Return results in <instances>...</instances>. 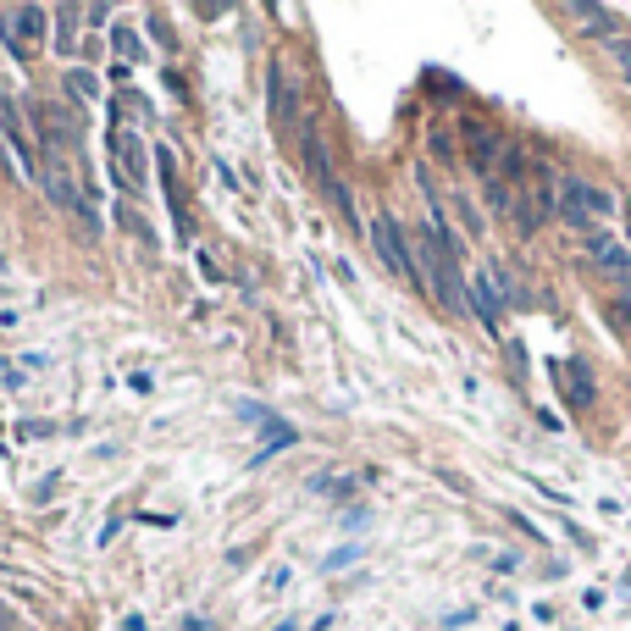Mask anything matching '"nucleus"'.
<instances>
[{
  "label": "nucleus",
  "instance_id": "f257e3e1",
  "mask_svg": "<svg viewBox=\"0 0 631 631\" xmlns=\"http://www.w3.org/2000/svg\"><path fill=\"white\" fill-rule=\"evenodd\" d=\"M371 244H377L382 266H388L393 277H405L410 288H427V277H421L416 255H410V244H405V233H399V222H393V216H371Z\"/></svg>",
  "mask_w": 631,
  "mask_h": 631
},
{
  "label": "nucleus",
  "instance_id": "f03ea898",
  "mask_svg": "<svg viewBox=\"0 0 631 631\" xmlns=\"http://www.w3.org/2000/svg\"><path fill=\"white\" fill-rule=\"evenodd\" d=\"M609 211H615V205H609V194L598 189V183H582V178L560 183V216L571 227H593V222H604Z\"/></svg>",
  "mask_w": 631,
  "mask_h": 631
},
{
  "label": "nucleus",
  "instance_id": "7ed1b4c3",
  "mask_svg": "<svg viewBox=\"0 0 631 631\" xmlns=\"http://www.w3.org/2000/svg\"><path fill=\"white\" fill-rule=\"evenodd\" d=\"M111 150H117V178L128 183V189H139L144 183V139L133 128H117L111 133Z\"/></svg>",
  "mask_w": 631,
  "mask_h": 631
},
{
  "label": "nucleus",
  "instance_id": "20e7f679",
  "mask_svg": "<svg viewBox=\"0 0 631 631\" xmlns=\"http://www.w3.org/2000/svg\"><path fill=\"white\" fill-rule=\"evenodd\" d=\"M67 167H72V161H61V155H50L45 167H39V189H45V194H50V200H56V205H67V211H84V194L72 189Z\"/></svg>",
  "mask_w": 631,
  "mask_h": 631
},
{
  "label": "nucleus",
  "instance_id": "39448f33",
  "mask_svg": "<svg viewBox=\"0 0 631 631\" xmlns=\"http://www.w3.org/2000/svg\"><path fill=\"white\" fill-rule=\"evenodd\" d=\"M587 261H593L604 277H631V250L626 244H615V239H604V233L587 239Z\"/></svg>",
  "mask_w": 631,
  "mask_h": 631
},
{
  "label": "nucleus",
  "instance_id": "423d86ee",
  "mask_svg": "<svg viewBox=\"0 0 631 631\" xmlns=\"http://www.w3.org/2000/svg\"><path fill=\"white\" fill-rule=\"evenodd\" d=\"M266 89H272V117L277 122H294L299 117V100H294V84H288V67H272Z\"/></svg>",
  "mask_w": 631,
  "mask_h": 631
},
{
  "label": "nucleus",
  "instance_id": "0eeeda50",
  "mask_svg": "<svg viewBox=\"0 0 631 631\" xmlns=\"http://www.w3.org/2000/svg\"><path fill=\"white\" fill-rule=\"evenodd\" d=\"M493 272H482L477 283H471V310H477L482 322H488V333H499V294H493Z\"/></svg>",
  "mask_w": 631,
  "mask_h": 631
},
{
  "label": "nucleus",
  "instance_id": "6e6552de",
  "mask_svg": "<svg viewBox=\"0 0 631 631\" xmlns=\"http://www.w3.org/2000/svg\"><path fill=\"white\" fill-rule=\"evenodd\" d=\"M576 17H582V34H593V39H615V12L609 6H571Z\"/></svg>",
  "mask_w": 631,
  "mask_h": 631
},
{
  "label": "nucleus",
  "instance_id": "1a4fd4ad",
  "mask_svg": "<svg viewBox=\"0 0 631 631\" xmlns=\"http://www.w3.org/2000/svg\"><path fill=\"white\" fill-rule=\"evenodd\" d=\"M45 23H50V12H45V6H23V12H17V34H23L28 45H34V39L45 45Z\"/></svg>",
  "mask_w": 631,
  "mask_h": 631
},
{
  "label": "nucleus",
  "instance_id": "9d476101",
  "mask_svg": "<svg viewBox=\"0 0 631 631\" xmlns=\"http://www.w3.org/2000/svg\"><path fill=\"white\" fill-rule=\"evenodd\" d=\"M67 89H72L78 100H100V78H95L89 67H72V72H67Z\"/></svg>",
  "mask_w": 631,
  "mask_h": 631
},
{
  "label": "nucleus",
  "instance_id": "9b49d317",
  "mask_svg": "<svg viewBox=\"0 0 631 631\" xmlns=\"http://www.w3.org/2000/svg\"><path fill=\"white\" fill-rule=\"evenodd\" d=\"M471 161L488 172L493 161H499V139H493V133H471Z\"/></svg>",
  "mask_w": 631,
  "mask_h": 631
},
{
  "label": "nucleus",
  "instance_id": "f8f14e48",
  "mask_svg": "<svg viewBox=\"0 0 631 631\" xmlns=\"http://www.w3.org/2000/svg\"><path fill=\"white\" fill-rule=\"evenodd\" d=\"M111 45H117L122 61H139V34H133V28H117V34H111Z\"/></svg>",
  "mask_w": 631,
  "mask_h": 631
},
{
  "label": "nucleus",
  "instance_id": "ddd939ff",
  "mask_svg": "<svg viewBox=\"0 0 631 631\" xmlns=\"http://www.w3.org/2000/svg\"><path fill=\"white\" fill-rule=\"evenodd\" d=\"M609 50H615V61H620V78L631 84V39H609Z\"/></svg>",
  "mask_w": 631,
  "mask_h": 631
},
{
  "label": "nucleus",
  "instance_id": "4468645a",
  "mask_svg": "<svg viewBox=\"0 0 631 631\" xmlns=\"http://www.w3.org/2000/svg\"><path fill=\"white\" fill-rule=\"evenodd\" d=\"M61 17V23H72V12H56ZM72 45H78V39H72V28H61V34H56V50H72Z\"/></svg>",
  "mask_w": 631,
  "mask_h": 631
},
{
  "label": "nucleus",
  "instance_id": "2eb2a0df",
  "mask_svg": "<svg viewBox=\"0 0 631 631\" xmlns=\"http://www.w3.org/2000/svg\"><path fill=\"white\" fill-rule=\"evenodd\" d=\"M609 310H615L620 322H631V294H620V299H615V305H609Z\"/></svg>",
  "mask_w": 631,
  "mask_h": 631
},
{
  "label": "nucleus",
  "instance_id": "dca6fc26",
  "mask_svg": "<svg viewBox=\"0 0 631 631\" xmlns=\"http://www.w3.org/2000/svg\"><path fill=\"white\" fill-rule=\"evenodd\" d=\"M626 222H631V205H626Z\"/></svg>",
  "mask_w": 631,
  "mask_h": 631
}]
</instances>
